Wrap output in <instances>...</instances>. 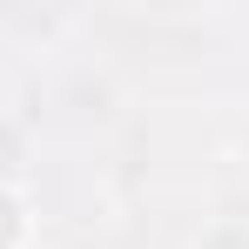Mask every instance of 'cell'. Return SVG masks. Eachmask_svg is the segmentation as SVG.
Masks as SVG:
<instances>
[{
	"instance_id": "1",
	"label": "cell",
	"mask_w": 249,
	"mask_h": 249,
	"mask_svg": "<svg viewBox=\"0 0 249 249\" xmlns=\"http://www.w3.org/2000/svg\"><path fill=\"white\" fill-rule=\"evenodd\" d=\"M14 236H20V222H14V202H0V249L14 243Z\"/></svg>"
}]
</instances>
